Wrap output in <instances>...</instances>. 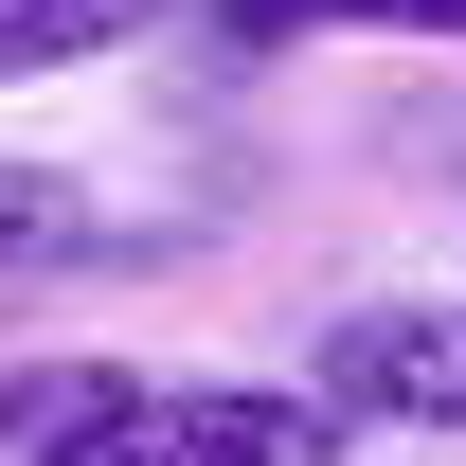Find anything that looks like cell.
<instances>
[{
  "mask_svg": "<svg viewBox=\"0 0 466 466\" xmlns=\"http://www.w3.org/2000/svg\"><path fill=\"white\" fill-rule=\"evenodd\" d=\"M18 466H341L359 431L288 377H144V359H18L0 377Z\"/></svg>",
  "mask_w": 466,
  "mask_h": 466,
  "instance_id": "cell-1",
  "label": "cell"
},
{
  "mask_svg": "<svg viewBox=\"0 0 466 466\" xmlns=\"http://www.w3.org/2000/svg\"><path fill=\"white\" fill-rule=\"evenodd\" d=\"M305 395L341 412V431H412V449H466V288H377L341 305L323 341H305Z\"/></svg>",
  "mask_w": 466,
  "mask_h": 466,
  "instance_id": "cell-2",
  "label": "cell"
},
{
  "mask_svg": "<svg viewBox=\"0 0 466 466\" xmlns=\"http://www.w3.org/2000/svg\"><path fill=\"white\" fill-rule=\"evenodd\" d=\"M179 0H0V90H55V72L126 55V36H162Z\"/></svg>",
  "mask_w": 466,
  "mask_h": 466,
  "instance_id": "cell-3",
  "label": "cell"
},
{
  "mask_svg": "<svg viewBox=\"0 0 466 466\" xmlns=\"http://www.w3.org/2000/svg\"><path fill=\"white\" fill-rule=\"evenodd\" d=\"M90 251V198H72L55 162H0V288H36V269H72Z\"/></svg>",
  "mask_w": 466,
  "mask_h": 466,
  "instance_id": "cell-4",
  "label": "cell"
},
{
  "mask_svg": "<svg viewBox=\"0 0 466 466\" xmlns=\"http://www.w3.org/2000/svg\"><path fill=\"white\" fill-rule=\"evenodd\" d=\"M233 36H323V18H359V36H431V55H466V0H216Z\"/></svg>",
  "mask_w": 466,
  "mask_h": 466,
  "instance_id": "cell-5",
  "label": "cell"
}]
</instances>
